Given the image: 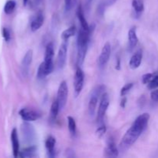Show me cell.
Here are the masks:
<instances>
[{
    "label": "cell",
    "instance_id": "28",
    "mask_svg": "<svg viewBox=\"0 0 158 158\" xmlns=\"http://www.w3.org/2000/svg\"><path fill=\"white\" fill-rule=\"evenodd\" d=\"M133 86H134V83H129L125 84L124 86L121 88V89H120V96H121L122 97H125V96L130 92V90L132 89Z\"/></svg>",
    "mask_w": 158,
    "mask_h": 158
},
{
    "label": "cell",
    "instance_id": "22",
    "mask_svg": "<svg viewBox=\"0 0 158 158\" xmlns=\"http://www.w3.org/2000/svg\"><path fill=\"white\" fill-rule=\"evenodd\" d=\"M36 148L35 146H30L29 148H25L20 152L19 157L22 158L25 157H33L36 156Z\"/></svg>",
    "mask_w": 158,
    "mask_h": 158
},
{
    "label": "cell",
    "instance_id": "18",
    "mask_svg": "<svg viewBox=\"0 0 158 158\" xmlns=\"http://www.w3.org/2000/svg\"><path fill=\"white\" fill-rule=\"evenodd\" d=\"M132 7L133 9H134L135 17L136 18H139L144 11L143 0H132Z\"/></svg>",
    "mask_w": 158,
    "mask_h": 158
},
{
    "label": "cell",
    "instance_id": "27",
    "mask_svg": "<svg viewBox=\"0 0 158 158\" xmlns=\"http://www.w3.org/2000/svg\"><path fill=\"white\" fill-rule=\"evenodd\" d=\"M148 88L151 90L158 88V74H155L154 78L148 83Z\"/></svg>",
    "mask_w": 158,
    "mask_h": 158
},
{
    "label": "cell",
    "instance_id": "10",
    "mask_svg": "<svg viewBox=\"0 0 158 158\" xmlns=\"http://www.w3.org/2000/svg\"><path fill=\"white\" fill-rule=\"evenodd\" d=\"M19 114L22 119L26 122L35 121V120L40 119V117H41V114L38 111L28 109V108H23L19 111Z\"/></svg>",
    "mask_w": 158,
    "mask_h": 158
},
{
    "label": "cell",
    "instance_id": "4",
    "mask_svg": "<svg viewBox=\"0 0 158 158\" xmlns=\"http://www.w3.org/2000/svg\"><path fill=\"white\" fill-rule=\"evenodd\" d=\"M53 56H54V46L53 43H49L46 46V50H45L44 56V63L46 66V73L48 75L52 73L54 69V63H53Z\"/></svg>",
    "mask_w": 158,
    "mask_h": 158
},
{
    "label": "cell",
    "instance_id": "16",
    "mask_svg": "<svg viewBox=\"0 0 158 158\" xmlns=\"http://www.w3.org/2000/svg\"><path fill=\"white\" fill-rule=\"evenodd\" d=\"M55 145L56 139L52 136H49L45 142V146H46V151L49 157H54L56 156Z\"/></svg>",
    "mask_w": 158,
    "mask_h": 158
},
{
    "label": "cell",
    "instance_id": "19",
    "mask_svg": "<svg viewBox=\"0 0 158 158\" xmlns=\"http://www.w3.org/2000/svg\"><path fill=\"white\" fill-rule=\"evenodd\" d=\"M138 37L137 35V31L135 27H132L128 32V43H129L130 49H133L138 43Z\"/></svg>",
    "mask_w": 158,
    "mask_h": 158
},
{
    "label": "cell",
    "instance_id": "33",
    "mask_svg": "<svg viewBox=\"0 0 158 158\" xmlns=\"http://www.w3.org/2000/svg\"><path fill=\"white\" fill-rule=\"evenodd\" d=\"M65 2V10L69 11L73 6V0H64Z\"/></svg>",
    "mask_w": 158,
    "mask_h": 158
},
{
    "label": "cell",
    "instance_id": "8",
    "mask_svg": "<svg viewBox=\"0 0 158 158\" xmlns=\"http://www.w3.org/2000/svg\"><path fill=\"white\" fill-rule=\"evenodd\" d=\"M111 54V45L109 42L105 43L103 46V49H102L100 55L98 58V65L100 68H103L106 64H107L108 61L110 60Z\"/></svg>",
    "mask_w": 158,
    "mask_h": 158
},
{
    "label": "cell",
    "instance_id": "20",
    "mask_svg": "<svg viewBox=\"0 0 158 158\" xmlns=\"http://www.w3.org/2000/svg\"><path fill=\"white\" fill-rule=\"evenodd\" d=\"M60 110V105H59L57 100H56L55 101L52 102V105H51L50 113H49V123H53L56 121Z\"/></svg>",
    "mask_w": 158,
    "mask_h": 158
},
{
    "label": "cell",
    "instance_id": "3",
    "mask_svg": "<svg viewBox=\"0 0 158 158\" xmlns=\"http://www.w3.org/2000/svg\"><path fill=\"white\" fill-rule=\"evenodd\" d=\"M104 89L105 86L103 85H100L93 90L89 100V104H88V112L90 117H94L95 114L99 97L104 93Z\"/></svg>",
    "mask_w": 158,
    "mask_h": 158
},
{
    "label": "cell",
    "instance_id": "24",
    "mask_svg": "<svg viewBox=\"0 0 158 158\" xmlns=\"http://www.w3.org/2000/svg\"><path fill=\"white\" fill-rule=\"evenodd\" d=\"M67 122H68V128H69V133L72 136H76L77 134V123H76L75 120L73 117L71 116L67 117Z\"/></svg>",
    "mask_w": 158,
    "mask_h": 158
},
{
    "label": "cell",
    "instance_id": "30",
    "mask_svg": "<svg viewBox=\"0 0 158 158\" xmlns=\"http://www.w3.org/2000/svg\"><path fill=\"white\" fill-rule=\"evenodd\" d=\"M154 76H155V74L154 73L144 74V75H143V77H142V83H143V84H148V83L154 78Z\"/></svg>",
    "mask_w": 158,
    "mask_h": 158
},
{
    "label": "cell",
    "instance_id": "13",
    "mask_svg": "<svg viewBox=\"0 0 158 158\" xmlns=\"http://www.w3.org/2000/svg\"><path fill=\"white\" fill-rule=\"evenodd\" d=\"M43 23H44V15H43V12L39 11L36 15L32 19V22H31V30L32 32H35V31L39 30L43 25Z\"/></svg>",
    "mask_w": 158,
    "mask_h": 158
},
{
    "label": "cell",
    "instance_id": "6",
    "mask_svg": "<svg viewBox=\"0 0 158 158\" xmlns=\"http://www.w3.org/2000/svg\"><path fill=\"white\" fill-rule=\"evenodd\" d=\"M68 85L66 81H62L59 86L58 91H57V101L60 105V110H63L65 107L68 99Z\"/></svg>",
    "mask_w": 158,
    "mask_h": 158
},
{
    "label": "cell",
    "instance_id": "5",
    "mask_svg": "<svg viewBox=\"0 0 158 158\" xmlns=\"http://www.w3.org/2000/svg\"><path fill=\"white\" fill-rule=\"evenodd\" d=\"M110 105V98L109 96L106 93H103L101 95V98H100V104H99L98 111H97V123L99 124H102L104 119V116L106 114V110H107L108 107Z\"/></svg>",
    "mask_w": 158,
    "mask_h": 158
},
{
    "label": "cell",
    "instance_id": "11",
    "mask_svg": "<svg viewBox=\"0 0 158 158\" xmlns=\"http://www.w3.org/2000/svg\"><path fill=\"white\" fill-rule=\"evenodd\" d=\"M32 56H33V52L32 49H29L25 54L24 57H23V60H22V72H23V75L26 77L28 75L29 70V66H30L32 60Z\"/></svg>",
    "mask_w": 158,
    "mask_h": 158
},
{
    "label": "cell",
    "instance_id": "2",
    "mask_svg": "<svg viewBox=\"0 0 158 158\" xmlns=\"http://www.w3.org/2000/svg\"><path fill=\"white\" fill-rule=\"evenodd\" d=\"M91 32L84 30L80 28L78 32L77 35V66H80L83 65L86 58V52L88 49V44L89 41V36H90Z\"/></svg>",
    "mask_w": 158,
    "mask_h": 158
},
{
    "label": "cell",
    "instance_id": "1",
    "mask_svg": "<svg viewBox=\"0 0 158 158\" xmlns=\"http://www.w3.org/2000/svg\"><path fill=\"white\" fill-rule=\"evenodd\" d=\"M150 120V114L144 113L137 117L131 127L127 131L122 138L121 145L122 148H128L132 146L137 140L142 133L145 131Z\"/></svg>",
    "mask_w": 158,
    "mask_h": 158
},
{
    "label": "cell",
    "instance_id": "9",
    "mask_svg": "<svg viewBox=\"0 0 158 158\" xmlns=\"http://www.w3.org/2000/svg\"><path fill=\"white\" fill-rule=\"evenodd\" d=\"M68 44L67 41H63L60 45L57 55V66L59 69H63L66 65V56H67Z\"/></svg>",
    "mask_w": 158,
    "mask_h": 158
},
{
    "label": "cell",
    "instance_id": "31",
    "mask_svg": "<svg viewBox=\"0 0 158 158\" xmlns=\"http://www.w3.org/2000/svg\"><path fill=\"white\" fill-rule=\"evenodd\" d=\"M2 35L6 42H9L10 40V32H9V29L7 28H3L2 29Z\"/></svg>",
    "mask_w": 158,
    "mask_h": 158
},
{
    "label": "cell",
    "instance_id": "37",
    "mask_svg": "<svg viewBox=\"0 0 158 158\" xmlns=\"http://www.w3.org/2000/svg\"><path fill=\"white\" fill-rule=\"evenodd\" d=\"M28 1H29V0H23V5H24V6H26V5H27Z\"/></svg>",
    "mask_w": 158,
    "mask_h": 158
},
{
    "label": "cell",
    "instance_id": "35",
    "mask_svg": "<svg viewBox=\"0 0 158 158\" xmlns=\"http://www.w3.org/2000/svg\"><path fill=\"white\" fill-rule=\"evenodd\" d=\"M126 103H127V98L125 97H123L121 101H120V106H121L122 108H125V106H126Z\"/></svg>",
    "mask_w": 158,
    "mask_h": 158
},
{
    "label": "cell",
    "instance_id": "14",
    "mask_svg": "<svg viewBox=\"0 0 158 158\" xmlns=\"http://www.w3.org/2000/svg\"><path fill=\"white\" fill-rule=\"evenodd\" d=\"M119 155V151L117 149L116 143L113 138L109 139L107 141V145L105 149V156L106 157H117Z\"/></svg>",
    "mask_w": 158,
    "mask_h": 158
},
{
    "label": "cell",
    "instance_id": "36",
    "mask_svg": "<svg viewBox=\"0 0 158 158\" xmlns=\"http://www.w3.org/2000/svg\"><path fill=\"white\" fill-rule=\"evenodd\" d=\"M116 69H117V70H120V58H117V60Z\"/></svg>",
    "mask_w": 158,
    "mask_h": 158
},
{
    "label": "cell",
    "instance_id": "7",
    "mask_svg": "<svg viewBox=\"0 0 158 158\" xmlns=\"http://www.w3.org/2000/svg\"><path fill=\"white\" fill-rule=\"evenodd\" d=\"M84 83V73L80 66H77L74 77V94L77 97L81 93Z\"/></svg>",
    "mask_w": 158,
    "mask_h": 158
},
{
    "label": "cell",
    "instance_id": "12",
    "mask_svg": "<svg viewBox=\"0 0 158 158\" xmlns=\"http://www.w3.org/2000/svg\"><path fill=\"white\" fill-rule=\"evenodd\" d=\"M77 15L79 21H80V26H81L82 29H83L86 31H88V32H92V27H90V26H89V24H88L87 21H86V18H85L83 9L80 4L79 5L78 7H77Z\"/></svg>",
    "mask_w": 158,
    "mask_h": 158
},
{
    "label": "cell",
    "instance_id": "15",
    "mask_svg": "<svg viewBox=\"0 0 158 158\" xmlns=\"http://www.w3.org/2000/svg\"><path fill=\"white\" fill-rule=\"evenodd\" d=\"M11 141L12 144V151H13V156L17 157L19 153V143L18 134H17V130L13 128L11 133Z\"/></svg>",
    "mask_w": 158,
    "mask_h": 158
},
{
    "label": "cell",
    "instance_id": "21",
    "mask_svg": "<svg viewBox=\"0 0 158 158\" xmlns=\"http://www.w3.org/2000/svg\"><path fill=\"white\" fill-rule=\"evenodd\" d=\"M23 135L28 140H31L35 137V131L32 125H30L29 123H25L23 126Z\"/></svg>",
    "mask_w": 158,
    "mask_h": 158
},
{
    "label": "cell",
    "instance_id": "34",
    "mask_svg": "<svg viewBox=\"0 0 158 158\" xmlns=\"http://www.w3.org/2000/svg\"><path fill=\"white\" fill-rule=\"evenodd\" d=\"M94 0H85V9L86 11L89 12L90 10L91 5H92V2Z\"/></svg>",
    "mask_w": 158,
    "mask_h": 158
},
{
    "label": "cell",
    "instance_id": "25",
    "mask_svg": "<svg viewBox=\"0 0 158 158\" xmlns=\"http://www.w3.org/2000/svg\"><path fill=\"white\" fill-rule=\"evenodd\" d=\"M15 6H16V3L13 0H9L6 3L4 7V12L5 13L9 15V14H12V12L15 10Z\"/></svg>",
    "mask_w": 158,
    "mask_h": 158
},
{
    "label": "cell",
    "instance_id": "32",
    "mask_svg": "<svg viewBox=\"0 0 158 158\" xmlns=\"http://www.w3.org/2000/svg\"><path fill=\"white\" fill-rule=\"evenodd\" d=\"M151 98L154 102H158V89H153L151 93Z\"/></svg>",
    "mask_w": 158,
    "mask_h": 158
},
{
    "label": "cell",
    "instance_id": "17",
    "mask_svg": "<svg viewBox=\"0 0 158 158\" xmlns=\"http://www.w3.org/2000/svg\"><path fill=\"white\" fill-rule=\"evenodd\" d=\"M142 58H143V55H142V52L140 50L137 51V52L131 56V60L129 62V66L131 69H136L140 66L142 62Z\"/></svg>",
    "mask_w": 158,
    "mask_h": 158
},
{
    "label": "cell",
    "instance_id": "23",
    "mask_svg": "<svg viewBox=\"0 0 158 158\" xmlns=\"http://www.w3.org/2000/svg\"><path fill=\"white\" fill-rule=\"evenodd\" d=\"M77 32V29H76L75 26H72L69 27L68 29H65L61 34V39L63 41H68L69 38L73 36Z\"/></svg>",
    "mask_w": 158,
    "mask_h": 158
},
{
    "label": "cell",
    "instance_id": "26",
    "mask_svg": "<svg viewBox=\"0 0 158 158\" xmlns=\"http://www.w3.org/2000/svg\"><path fill=\"white\" fill-rule=\"evenodd\" d=\"M46 76H48V74L46 73V66H45L44 62H43V63H40L38 70H37V78L39 80H43Z\"/></svg>",
    "mask_w": 158,
    "mask_h": 158
},
{
    "label": "cell",
    "instance_id": "29",
    "mask_svg": "<svg viewBox=\"0 0 158 158\" xmlns=\"http://www.w3.org/2000/svg\"><path fill=\"white\" fill-rule=\"evenodd\" d=\"M106 126H105L104 123H102V124H100V127L97 128V131H96L97 136H98L100 138V137H103V136L106 134Z\"/></svg>",
    "mask_w": 158,
    "mask_h": 158
}]
</instances>
